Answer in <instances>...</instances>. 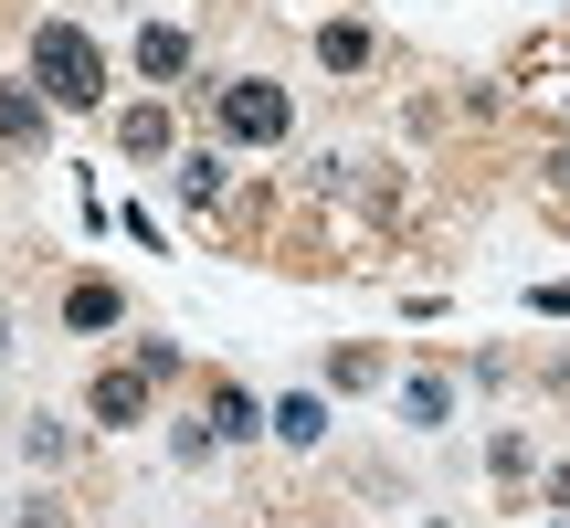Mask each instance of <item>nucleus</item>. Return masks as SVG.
<instances>
[{"instance_id":"obj_1","label":"nucleus","mask_w":570,"mask_h":528,"mask_svg":"<svg viewBox=\"0 0 570 528\" xmlns=\"http://www.w3.org/2000/svg\"><path fill=\"white\" fill-rule=\"evenodd\" d=\"M32 85H42V106H96L106 96V53L75 21H42L32 32Z\"/></svg>"},{"instance_id":"obj_2","label":"nucleus","mask_w":570,"mask_h":528,"mask_svg":"<svg viewBox=\"0 0 570 528\" xmlns=\"http://www.w3.org/2000/svg\"><path fill=\"white\" fill-rule=\"evenodd\" d=\"M223 127H233L244 148H275V138H285V85H265V75L223 85Z\"/></svg>"},{"instance_id":"obj_3","label":"nucleus","mask_w":570,"mask_h":528,"mask_svg":"<svg viewBox=\"0 0 570 528\" xmlns=\"http://www.w3.org/2000/svg\"><path fill=\"white\" fill-rule=\"evenodd\" d=\"M138 75H190V32H180V21H148V32H138Z\"/></svg>"},{"instance_id":"obj_4","label":"nucleus","mask_w":570,"mask_h":528,"mask_svg":"<svg viewBox=\"0 0 570 528\" xmlns=\"http://www.w3.org/2000/svg\"><path fill=\"white\" fill-rule=\"evenodd\" d=\"M63 327H85V339H96V327H117V285H106V275H85L75 296H63Z\"/></svg>"},{"instance_id":"obj_5","label":"nucleus","mask_w":570,"mask_h":528,"mask_svg":"<svg viewBox=\"0 0 570 528\" xmlns=\"http://www.w3.org/2000/svg\"><path fill=\"white\" fill-rule=\"evenodd\" d=\"M317 63H327V75H360V63H370V21H327V32H317Z\"/></svg>"},{"instance_id":"obj_6","label":"nucleus","mask_w":570,"mask_h":528,"mask_svg":"<svg viewBox=\"0 0 570 528\" xmlns=\"http://www.w3.org/2000/svg\"><path fill=\"white\" fill-rule=\"evenodd\" d=\"M138 412H148V381L138 370H106L96 381V423H138Z\"/></svg>"},{"instance_id":"obj_7","label":"nucleus","mask_w":570,"mask_h":528,"mask_svg":"<svg viewBox=\"0 0 570 528\" xmlns=\"http://www.w3.org/2000/svg\"><path fill=\"white\" fill-rule=\"evenodd\" d=\"M212 444H244V433H265V423H254V402H244V391H233V381H212Z\"/></svg>"},{"instance_id":"obj_8","label":"nucleus","mask_w":570,"mask_h":528,"mask_svg":"<svg viewBox=\"0 0 570 528\" xmlns=\"http://www.w3.org/2000/svg\"><path fill=\"white\" fill-rule=\"evenodd\" d=\"M265 433H285V444H317V433H327V402H317V391H285Z\"/></svg>"},{"instance_id":"obj_9","label":"nucleus","mask_w":570,"mask_h":528,"mask_svg":"<svg viewBox=\"0 0 570 528\" xmlns=\"http://www.w3.org/2000/svg\"><path fill=\"white\" fill-rule=\"evenodd\" d=\"M0 138H11V148H42V96L0 85Z\"/></svg>"},{"instance_id":"obj_10","label":"nucleus","mask_w":570,"mask_h":528,"mask_svg":"<svg viewBox=\"0 0 570 528\" xmlns=\"http://www.w3.org/2000/svg\"><path fill=\"white\" fill-rule=\"evenodd\" d=\"M223 180H233L223 148H190V159H180V202H223Z\"/></svg>"},{"instance_id":"obj_11","label":"nucleus","mask_w":570,"mask_h":528,"mask_svg":"<svg viewBox=\"0 0 570 528\" xmlns=\"http://www.w3.org/2000/svg\"><path fill=\"white\" fill-rule=\"evenodd\" d=\"M117 148H138V159H159V148H169V117H159V106H127V117H117Z\"/></svg>"},{"instance_id":"obj_12","label":"nucleus","mask_w":570,"mask_h":528,"mask_svg":"<svg viewBox=\"0 0 570 528\" xmlns=\"http://www.w3.org/2000/svg\"><path fill=\"white\" fill-rule=\"evenodd\" d=\"M539 169H550V180H560V190H570V148H550V159H539Z\"/></svg>"}]
</instances>
